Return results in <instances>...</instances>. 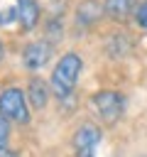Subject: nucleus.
<instances>
[{"instance_id":"obj_1","label":"nucleus","mask_w":147,"mask_h":157,"mask_svg":"<svg viewBox=\"0 0 147 157\" xmlns=\"http://www.w3.org/2000/svg\"><path fill=\"white\" fill-rule=\"evenodd\" d=\"M81 56L69 52L59 59V64L54 66L51 71V91L59 96V98H69L71 91L76 88V81H78V74H81Z\"/></svg>"},{"instance_id":"obj_2","label":"nucleus","mask_w":147,"mask_h":157,"mask_svg":"<svg viewBox=\"0 0 147 157\" xmlns=\"http://www.w3.org/2000/svg\"><path fill=\"white\" fill-rule=\"evenodd\" d=\"M0 115H5L7 120L15 123H27L29 120V110H27V98L20 88H5L0 93Z\"/></svg>"},{"instance_id":"obj_3","label":"nucleus","mask_w":147,"mask_h":157,"mask_svg":"<svg viewBox=\"0 0 147 157\" xmlns=\"http://www.w3.org/2000/svg\"><path fill=\"white\" fill-rule=\"evenodd\" d=\"M91 103H93V110H96L105 123H115V120L123 115V110H125V98H123V93H118V91H98V93L91 98Z\"/></svg>"},{"instance_id":"obj_4","label":"nucleus","mask_w":147,"mask_h":157,"mask_svg":"<svg viewBox=\"0 0 147 157\" xmlns=\"http://www.w3.org/2000/svg\"><path fill=\"white\" fill-rule=\"evenodd\" d=\"M100 142V130L93 123H83L74 135V152L76 157H96V147Z\"/></svg>"},{"instance_id":"obj_5","label":"nucleus","mask_w":147,"mask_h":157,"mask_svg":"<svg viewBox=\"0 0 147 157\" xmlns=\"http://www.w3.org/2000/svg\"><path fill=\"white\" fill-rule=\"evenodd\" d=\"M22 59H24V66H27V69H42V66L51 59V44L44 42V39L32 42V44L24 47Z\"/></svg>"},{"instance_id":"obj_6","label":"nucleus","mask_w":147,"mask_h":157,"mask_svg":"<svg viewBox=\"0 0 147 157\" xmlns=\"http://www.w3.org/2000/svg\"><path fill=\"white\" fill-rule=\"evenodd\" d=\"M17 20L22 29H32L39 22V5L37 0H17Z\"/></svg>"},{"instance_id":"obj_7","label":"nucleus","mask_w":147,"mask_h":157,"mask_svg":"<svg viewBox=\"0 0 147 157\" xmlns=\"http://www.w3.org/2000/svg\"><path fill=\"white\" fill-rule=\"evenodd\" d=\"M135 5H137V0H105V15L115 22H123L130 17Z\"/></svg>"},{"instance_id":"obj_8","label":"nucleus","mask_w":147,"mask_h":157,"mask_svg":"<svg viewBox=\"0 0 147 157\" xmlns=\"http://www.w3.org/2000/svg\"><path fill=\"white\" fill-rule=\"evenodd\" d=\"M100 5L98 2H93V0H83L81 5H78V10H76V22H81V25H93L98 17H100Z\"/></svg>"},{"instance_id":"obj_9","label":"nucleus","mask_w":147,"mask_h":157,"mask_svg":"<svg viewBox=\"0 0 147 157\" xmlns=\"http://www.w3.org/2000/svg\"><path fill=\"white\" fill-rule=\"evenodd\" d=\"M27 93H29V101H32L34 108H44V105H47V86H44L39 78H32V81H29Z\"/></svg>"},{"instance_id":"obj_10","label":"nucleus","mask_w":147,"mask_h":157,"mask_svg":"<svg viewBox=\"0 0 147 157\" xmlns=\"http://www.w3.org/2000/svg\"><path fill=\"white\" fill-rule=\"evenodd\" d=\"M135 22H137L142 29H147V0H142V5L137 7V12H135Z\"/></svg>"},{"instance_id":"obj_11","label":"nucleus","mask_w":147,"mask_h":157,"mask_svg":"<svg viewBox=\"0 0 147 157\" xmlns=\"http://www.w3.org/2000/svg\"><path fill=\"white\" fill-rule=\"evenodd\" d=\"M7 135H10V128H7V118H5V115H0V150H5Z\"/></svg>"},{"instance_id":"obj_12","label":"nucleus","mask_w":147,"mask_h":157,"mask_svg":"<svg viewBox=\"0 0 147 157\" xmlns=\"http://www.w3.org/2000/svg\"><path fill=\"white\" fill-rule=\"evenodd\" d=\"M0 157H20L17 152H10V150H0Z\"/></svg>"},{"instance_id":"obj_13","label":"nucleus","mask_w":147,"mask_h":157,"mask_svg":"<svg viewBox=\"0 0 147 157\" xmlns=\"http://www.w3.org/2000/svg\"><path fill=\"white\" fill-rule=\"evenodd\" d=\"M0 59H2V44H0Z\"/></svg>"}]
</instances>
